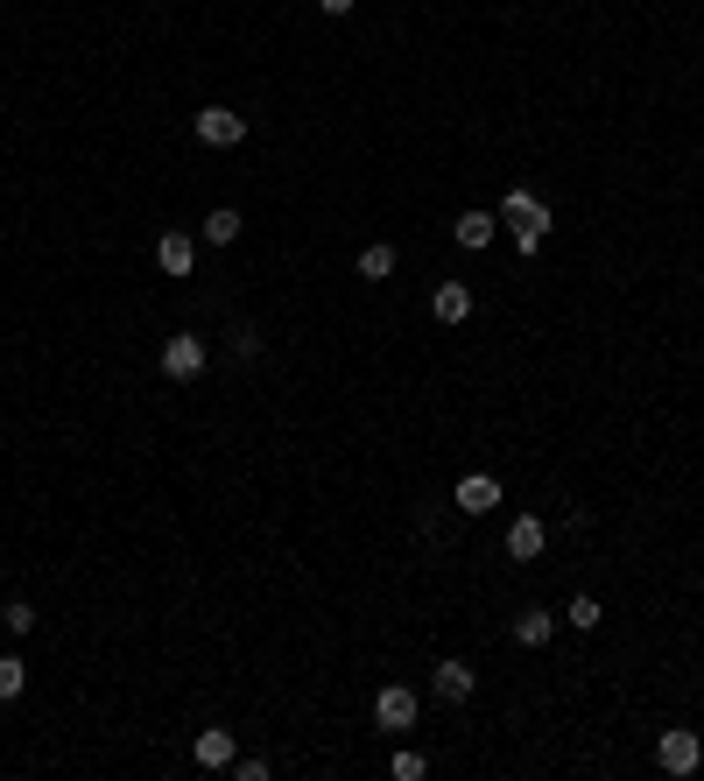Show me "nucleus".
<instances>
[{
    "label": "nucleus",
    "instance_id": "0eeeda50",
    "mask_svg": "<svg viewBox=\"0 0 704 781\" xmlns=\"http://www.w3.org/2000/svg\"><path fill=\"white\" fill-rule=\"evenodd\" d=\"M156 268L162 275H190V268H198V239L190 233H162L156 239Z\"/></svg>",
    "mask_w": 704,
    "mask_h": 781
},
{
    "label": "nucleus",
    "instance_id": "423d86ee",
    "mask_svg": "<svg viewBox=\"0 0 704 781\" xmlns=\"http://www.w3.org/2000/svg\"><path fill=\"white\" fill-rule=\"evenodd\" d=\"M452 507H466V515H493V507H501V479H493V472H466L452 486Z\"/></svg>",
    "mask_w": 704,
    "mask_h": 781
},
{
    "label": "nucleus",
    "instance_id": "dca6fc26",
    "mask_svg": "<svg viewBox=\"0 0 704 781\" xmlns=\"http://www.w3.org/2000/svg\"><path fill=\"white\" fill-rule=\"evenodd\" d=\"M28 690V669H22V655H0V704H14Z\"/></svg>",
    "mask_w": 704,
    "mask_h": 781
},
{
    "label": "nucleus",
    "instance_id": "ddd939ff",
    "mask_svg": "<svg viewBox=\"0 0 704 781\" xmlns=\"http://www.w3.org/2000/svg\"><path fill=\"white\" fill-rule=\"evenodd\" d=\"M549 634H557V620H549L543 606H529V612L515 620V641H521V648H549Z\"/></svg>",
    "mask_w": 704,
    "mask_h": 781
},
{
    "label": "nucleus",
    "instance_id": "1a4fd4ad",
    "mask_svg": "<svg viewBox=\"0 0 704 781\" xmlns=\"http://www.w3.org/2000/svg\"><path fill=\"white\" fill-rule=\"evenodd\" d=\"M472 683H479V675H472L466 662H437V669H430V690H437L444 704H466V697H472Z\"/></svg>",
    "mask_w": 704,
    "mask_h": 781
},
{
    "label": "nucleus",
    "instance_id": "a211bd4d",
    "mask_svg": "<svg viewBox=\"0 0 704 781\" xmlns=\"http://www.w3.org/2000/svg\"><path fill=\"white\" fill-rule=\"evenodd\" d=\"M387 768H395V781H423V774H430V760L416 754V746H402V754L387 760Z\"/></svg>",
    "mask_w": 704,
    "mask_h": 781
},
{
    "label": "nucleus",
    "instance_id": "f03ea898",
    "mask_svg": "<svg viewBox=\"0 0 704 781\" xmlns=\"http://www.w3.org/2000/svg\"><path fill=\"white\" fill-rule=\"evenodd\" d=\"M697 760H704V740L697 732H663V740H655V768L663 774H697Z\"/></svg>",
    "mask_w": 704,
    "mask_h": 781
},
{
    "label": "nucleus",
    "instance_id": "9b49d317",
    "mask_svg": "<svg viewBox=\"0 0 704 781\" xmlns=\"http://www.w3.org/2000/svg\"><path fill=\"white\" fill-rule=\"evenodd\" d=\"M430 310H437V324H466L472 318V289H466V282H437Z\"/></svg>",
    "mask_w": 704,
    "mask_h": 781
},
{
    "label": "nucleus",
    "instance_id": "f8f14e48",
    "mask_svg": "<svg viewBox=\"0 0 704 781\" xmlns=\"http://www.w3.org/2000/svg\"><path fill=\"white\" fill-rule=\"evenodd\" d=\"M493 233H501V219H493V212H466V219H458V225H452V239H458V247H472V253H479V247H486V239H493Z\"/></svg>",
    "mask_w": 704,
    "mask_h": 781
},
{
    "label": "nucleus",
    "instance_id": "aec40b11",
    "mask_svg": "<svg viewBox=\"0 0 704 781\" xmlns=\"http://www.w3.org/2000/svg\"><path fill=\"white\" fill-rule=\"evenodd\" d=\"M318 8L332 14V22H346V14H353V0H318Z\"/></svg>",
    "mask_w": 704,
    "mask_h": 781
},
{
    "label": "nucleus",
    "instance_id": "9d476101",
    "mask_svg": "<svg viewBox=\"0 0 704 781\" xmlns=\"http://www.w3.org/2000/svg\"><path fill=\"white\" fill-rule=\"evenodd\" d=\"M543 543H549V529H543V521H535V515H521L515 529H507V557H515V563L543 557Z\"/></svg>",
    "mask_w": 704,
    "mask_h": 781
},
{
    "label": "nucleus",
    "instance_id": "f257e3e1",
    "mask_svg": "<svg viewBox=\"0 0 704 781\" xmlns=\"http://www.w3.org/2000/svg\"><path fill=\"white\" fill-rule=\"evenodd\" d=\"M501 225H507V233H515L521 261H529V253L543 247V233H549V204L535 198V190H507V204H501Z\"/></svg>",
    "mask_w": 704,
    "mask_h": 781
},
{
    "label": "nucleus",
    "instance_id": "7ed1b4c3",
    "mask_svg": "<svg viewBox=\"0 0 704 781\" xmlns=\"http://www.w3.org/2000/svg\"><path fill=\"white\" fill-rule=\"evenodd\" d=\"M416 711H423V704H416V690H409V683H387L381 697H373V726H381V732H409V726H416Z\"/></svg>",
    "mask_w": 704,
    "mask_h": 781
},
{
    "label": "nucleus",
    "instance_id": "f3484780",
    "mask_svg": "<svg viewBox=\"0 0 704 781\" xmlns=\"http://www.w3.org/2000/svg\"><path fill=\"white\" fill-rule=\"evenodd\" d=\"M0 627H8V634L22 641L28 627H36V606H28V598H8V606H0Z\"/></svg>",
    "mask_w": 704,
    "mask_h": 781
},
{
    "label": "nucleus",
    "instance_id": "20e7f679",
    "mask_svg": "<svg viewBox=\"0 0 704 781\" xmlns=\"http://www.w3.org/2000/svg\"><path fill=\"white\" fill-rule=\"evenodd\" d=\"M198 141H205V148H239V141H247V113L205 107V113H198Z\"/></svg>",
    "mask_w": 704,
    "mask_h": 781
},
{
    "label": "nucleus",
    "instance_id": "39448f33",
    "mask_svg": "<svg viewBox=\"0 0 704 781\" xmlns=\"http://www.w3.org/2000/svg\"><path fill=\"white\" fill-rule=\"evenodd\" d=\"M162 373H170V381H198L205 373V338H190V332L162 338Z\"/></svg>",
    "mask_w": 704,
    "mask_h": 781
},
{
    "label": "nucleus",
    "instance_id": "2eb2a0df",
    "mask_svg": "<svg viewBox=\"0 0 704 781\" xmlns=\"http://www.w3.org/2000/svg\"><path fill=\"white\" fill-rule=\"evenodd\" d=\"M233 239H239V212H233V204H219V212L205 219V247H233Z\"/></svg>",
    "mask_w": 704,
    "mask_h": 781
},
{
    "label": "nucleus",
    "instance_id": "6e6552de",
    "mask_svg": "<svg viewBox=\"0 0 704 781\" xmlns=\"http://www.w3.org/2000/svg\"><path fill=\"white\" fill-rule=\"evenodd\" d=\"M190 754H198V768H233L239 760V740L226 726H212V732H198V746H190Z\"/></svg>",
    "mask_w": 704,
    "mask_h": 781
},
{
    "label": "nucleus",
    "instance_id": "6ab92c4d",
    "mask_svg": "<svg viewBox=\"0 0 704 781\" xmlns=\"http://www.w3.org/2000/svg\"><path fill=\"white\" fill-rule=\"evenodd\" d=\"M564 620H571L578 634H592V627L606 620V612H598V598H571V612H564Z\"/></svg>",
    "mask_w": 704,
    "mask_h": 781
},
{
    "label": "nucleus",
    "instance_id": "4468645a",
    "mask_svg": "<svg viewBox=\"0 0 704 781\" xmlns=\"http://www.w3.org/2000/svg\"><path fill=\"white\" fill-rule=\"evenodd\" d=\"M395 275V247H387V239H373L367 253H359V282H387Z\"/></svg>",
    "mask_w": 704,
    "mask_h": 781
}]
</instances>
